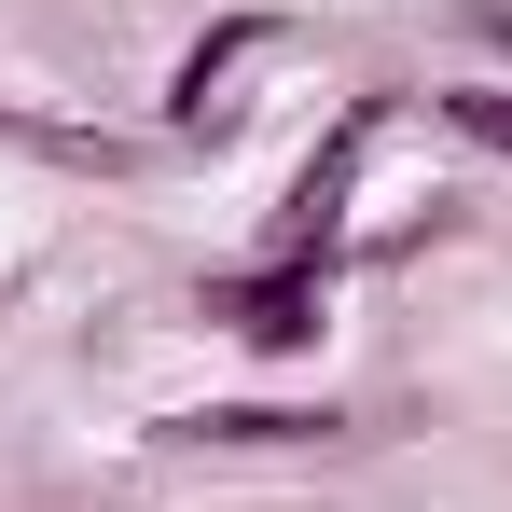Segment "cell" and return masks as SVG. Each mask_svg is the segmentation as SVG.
I'll return each mask as SVG.
<instances>
[{"mask_svg":"<svg viewBox=\"0 0 512 512\" xmlns=\"http://www.w3.org/2000/svg\"><path fill=\"white\" fill-rule=\"evenodd\" d=\"M457 125H471V139H499V153H512V97H457Z\"/></svg>","mask_w":512,"mask_h":512,"instance_id":"6da1fadb","label":"cell"}]
</instances>
